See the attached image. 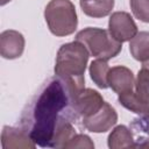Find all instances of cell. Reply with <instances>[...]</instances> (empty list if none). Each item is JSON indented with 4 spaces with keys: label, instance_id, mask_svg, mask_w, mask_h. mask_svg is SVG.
Returning a JSON list of instances; mask_svg holds the SVG:
<instances>
[{
    "label": "cell",
    "instance_id": "cell-1",
    "mask_svg": "<svg viewBox=\"0 0 149 149\" xmlns=\"http://www.w3.org/2000/svg\"><path fill=\"white\" fill-rule=\"evenodd\" d=\"M76 94L59 77L51 78L36 94L21 116L22 128L42 148H51L57 129L77 118L73 108Z\"/></svg>",
    "mask_w": 149,
    "mask_h": 149
},
{
    "label": "cell",
    "instance_id": "cell-2",
    "mask_svg": "<svg viewBox=\"0 0 149 149\" xmlns=\"http://www.w3.org/2000/svg\"><path fill=\"white\" fill-rule=\"evenodd\" d=\"M88 57V50L79 41L65 43L57 51L55 76L64 80L76 97L85 86L84 74Z\"/></svg>",
    "mask_w": 149,
    "mask_h": 149
},
{
    "label": "cell",
    "instance_id": "cell-3",
    "mask_svg": "<svg viewBox=\"0 0 149 149\" xmlns=\"http://www.w3.org/2000/svg\"><path fill=\"white\" fill-rule=\"evenodd\" d=\"M44 19L50 33L58 37L73 34L78 26L76 7L71 0H50L44 9Z\"/></svg>",
    "mask_w": 149,
    "mask_h": 149
},
{
    "label": "cell",
    "instance_id": "cell-4",
    "mask_svg": "<svg viewBox=\"0 0 149 149\" xmlns=\"http://www.w3.org/2000/svg\"><path fill=\"white\" fill-rule=\"evenodd\" d=\"M76 41L81 42L91 56L105 61L114 58L122 49V43L114 40L108 30L101 28L87 27L77 33Z\"/></svg>",
    "mask_w": 149,
    "mask_h": 149
},
{
    "label": "cell",
    "instance_id": "cell-5",
    "mask_svg": "<svg viewBox=\"0 0 149 149\" xmlns=\"http://www.w3.org/2000/svg\"><path fill=\"white\" fill-rule=\"evenodd\" d=\"M108 31L120 43L130 41L139 31L134 19L127 12H114L108 20Z\"/></svg>",
    "mask_w": 149,
    "mask_h": 149
},
{
    "label": "cell",
    "instance_id": "cell-6",
    "mask_svg": "<svg viewBox=\"0 0 149 149\" xmlns=\"http://www.w3.org/2000/svg\"><path fill=\"white\" fill-rule=\"evenodd\" d=\"M118 121V113L108 102L91 116L83 118V126L92 133H105L109 130Z\"/></svg>",
    "mask_w": 149,
    "mask_h": 149
},
{
    "label": "cell",
    "instance_id": "cell-7",
    "mask_svg": "<svg viewBox=\"0 0 149 149\" xmlns=\"http://www.w3.org/2000/svg\"><path fill=\"white\" fill-rule=\"evenodd\" d=\"M104 99L101 94L92 88H84L81 90L74 101H73V108L77 114V116L87 118L97 113L104 105Z\"/></svg>",
    "mask_w": 149,
    "mask_h": 149
},
{
    "label": "cell",
    "instance_id": "cell-8",
    "mask_svg": "<svg viewBox=\"0 0 149 149\" xmlns=\"http://www.w3.org/2000/svg\"><path fill=\"white\" fill-rule=\"evenodd\" d=\"M24 37L17 30L8 29L0 34V54L6 59L19 58L24 50Z\"/></svg>",
    "mask_w": 149,
    "mask_h": 149
},
{
    "label": "cell",
    "instance_id": "cell-9",
    "mask_svg": "<svg viewBox=\"0 0 149 149\" xmlns=\"http://www.w3.org/2000/svg\"><path fill=\"white\" fill-rule=\"evenodd\" d=\"M107 83L108 87H111L115 93L121 94L134 90L135 78L133 72L128 68L123 65H116L109 68L107 74Z\"/></svg>",
    "mask_w": 149,
    "mask_h": 149
},
{
    "label": "cell",
    "instance_id": "cell-10",
    "mask_svg": "<svg viewBox=\"0 0 149 149\" xmlns=\"http://www.w3.org/2000/svg\"><path fill=\"white\" fill-rule=\"evenodd\" d=\"M1 146L3 149H19L28 148L34 149L36 143L31 140L29 134L22 128L5 126L1 132Z\"/></svg>",
    "mask_w": 149,
    "mask_h": 149
},
{
    "label": "cell",
    "instance_id": "cell-11",
    "mask_svg": "<svg viewBox=\"0 0 149 149\" xmlns=\"http://www.w3.org/2000/svg\"><path fill=\"white\" fill-rule=\"evenodd\" d=\"M108 148L111 149H123V148H134L136 147L133 133L125 125L116 126L108 135L107 139Z\"/></svg>",
    "mask_w": 149,
    "mask_h": 149
},
{
    "label": "cell",
    "instance_id": "cell-12",
    "mask_svg": "<svg viewBox=\"0 0 149 149\" xmlns=\"http://www.w3.org/2000/svg\"><path fill=\"white\" fill-rule=\"evenodd\" d=\"M129 52L142 64L149 62V31H140L129 41Z\"/></svg>",
    "mask_w": 149,
    "mask_h": 149
},
{
    "label": "cell",
    "instance_id": "cell-13",
    "mask_svg": "<svg viewBox=\"0 0 149 149\" xmlns=\"http://www.w3.org/2000/svg\"><path fill=\"white\" fill-rule=\"evenodd\" d=\"M79 3L84 14L94 19L107 16L114 7V0H79Z\"/></svg>",
    "mask_w": 149,
    "mask_h": 149
},
{
    "label": "cell",
    "instance_id": "cell-14",
    "mask_svg": "<svg viewBox=\"0 0 149 149\" xmlns=\"http://www.w3.org/2000/svg\"><path fill=\"white\" fill-rule=\"evenodd\" d=\"M118 100L120 105H122L125 108L129 109L130 112L136 113L141 118L149 119V104L143 102L135 93V91H129L126 93L118 94Z\"/></svg>",
    "mask_w": 149,
    "mask_h": 149
},
{
    "label": "cell",
    "instance_id": "cell-15",
    "mask_svg": "<svg viewBox=\"0 0 149 149\" xmlns=\"http://www.w3.org/2000/svg\"><path fill=\"white\" fill-rule=\"evenodd\" d=\"M91 79L93 83L99 87V88H107L108 83H107V74L109 71V65L107 61L97 58L94 59L88 68Z\"/></svg>",
    "mask_w": 149,
    "mask_h": 149
},
{
    "label": "cell",
    "instance_id": "cell-16",
    "mask_svg": "<svg viewBox=\"0 0 149 149\" xmlns=\"http://www.w3.org/2000/svg\"><path fill=\"white\" fill-rule=\"evenodd\" d=\"M135 93L146 104H149V68L142 66L135 79Z\"/></svg>",
    "mask_w": 149,
    "mask_h": 149
},
{
    "label": "cell",
    "instance_id": "cell-17",
    "mask_svg": "<svg viewBox=\"0 0 149 149\" xmlns=\"http://www.w3.org/2000/svg\"><path fill=\"white\" fill-rule=\"evenodd\" d=\"M133 15L146 23H149V0H129Z\"/></svg>",
    "mask_w": 149,
    "mask_h": 149
},
{
    "label": "cell",
    "instance_id": "cell-18",
    "mask_svg": "<svg viewBox=\"0 0 149 149\" xmlns=\"http://www.w3.org/2000/svg\"><path fill=\"white\" fill-rule=\"evenodd\" d=\"M76 149V148H85V149H93L94 143L92 142L91 137L85 134H76L65 146V149Z\"/></svg>",
    "mask_w": 149,
    "mask_h": 149
},
{
    "label": "cell",
    "instance_id": "cell-19",
    "mask_svg": "<svg viewBox=\"0 0 149 149\" xmlns=\"http://www.w3.org/2000/svg\"><path fill=\"white\" fill-rule=\"evenodd\" d=\"M8 1H10V0H1V5L3 6V5H5V3H7Z\"/></svg>",
    "mask_w": 149,
    "mask_h": 149
},
{
    "label": "cell",
    "instance_id": "cell-20",
    "mask_svg": "<svg viewBox=\"0 0 149 149\" xmlns=\"http://www.w3.org/2000/svg\"><path fill=\"white\" fill-rule=\"evenodd\" d=\"M143 66H148V68H149V62H147L146 64H143Z\"/></svg>",
    "mask_w": 149,
    "mask_h": 149
},
{
    "label": "cell",
    "instance_id": "cell-21",
    "mask_svg": "<svg viewBox=\"0 0 149 149\" xmlns=\"http://www.w3.org/2000/svg\"><path fill=\"white\" fill-rule=\"evenodd\" d=\"M146 148H149V142H148V143L146 144Z\"/></svg>",
    "mask_w": 149,
    "mask_h": 149
}]
</instances>
